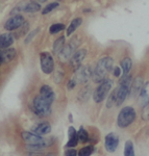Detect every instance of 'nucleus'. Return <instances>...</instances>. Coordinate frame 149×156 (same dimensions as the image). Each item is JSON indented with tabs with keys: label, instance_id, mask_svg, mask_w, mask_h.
<instances>
[{
	"label": "nucleus",
	"instance_id": "1",
	"mask_svg": "<svg viewBox=\"0 0 149 156\" xmlns=\"http://www.w3.org/2000/svg\"><path fill=\"white\" fill-rule=\"evenodd\" d=\"M113 65L114 60L110 56H104L99 59L92 75V78L95 83H100L104 79H107V74L113 69Z\"/></svg>",
	"mask_w": 149,
	"mask_h": 156
},
{
	"label": "nucleus",
	"instance_id": "2",
	"mask_svg": "<svg viewBox=\"0 0 149 156\" xmlns=\"http://www.w3.org/2000/svg\"><path fill=\"white\" fill-rule=\"evenodd\" d=\"M136 118H137V114L135 108L131 106L123 107L118 115L117 124L120 128H126L135 122Z\"/></svg>",
	"mask_w": 149,
	"mask_h": 156
},
{
	"label": "nucleus",
	"instance_id": "3",
	"mask_svg": "<svg viewBox=\"0 0 149 156\" xmlns=\"http://www.w3.org/2000/svg\"><path fill=\"white\" fill-rule=\"evenodd\" d=\"M113 87V81L111 79H104L102 82H100L99 85L95 89L93 93V99L96 103H101L107 95L110 94V90Z\"/></svg>",
	"mask_w": 149,
	"mask_h": 156
},
{
	"label": "nucleus",
	"instance_id": "4",
	"mask_svg": "<svg viewBox=\"0 0 149 156\" xmlns=\"http://www.w3.org/2000/svg\"><path fill=\"white\" fill-rule=\"evenodd\" d=\"M51 103L41 97V95H38L34 99V108L35 112L40 117H47L51 114Z\"/></svg>",
	"mask_w": 149,
	"mask_h": 156
},
{
	"label": "nucleus",
	"instance_id": "5",
	"mask_svg": "<svg viewBox=\"0 0 149 156\" xmlns=\"http://www.w3.org/2000/svg\"><path fill=\"white\" fill-rule=\"evenodd\" d=\"M21 136L23 140L27 145L31 146H42V147H46V140L42 137V135H39L37 133H32L29 131H24L21 133Z\"/></svg>",
	"mask_w": 149,
	"mask_h": 156
},
{
	"label": "nucleus",
	"instance_id": "6",
	"mask_svg": "<svg viewBox=\"0 0 149 156\" xmlns=\"http://www.w3.org/2000/svg\"><path fill=\"white\" fill-rule=\"evenodd\" d=\"M40 62H41V69L45 74H50L54 70L53 57L49 52H42L40 55Z\"/></svg>",
	"mask_w": 149,
	"mask_h": 156
},
{
	"label": "nucleus",
	"instance_id": "7",
	"mask_svg": "<svg viewBox=\"0 0 149 156\" xmlns=\"http://www.w3.org/2000/svg\"><path fill=\"white\" fill-rule=\"evenodd\" d=\"M93 71L89 66H82L79 69H77L75 71L74 74V80L79 84H84L85 82H88L90 80V78L92 77Z\"/></svg>",
	"mask_w": 149,
	"mask_h": 156
},
{
	"label": "nucleus",
	"instance_id": "8",
	"mask_svg": "<svg viewBox=\"0 0 149 156\" xmlns=\"http://www.w3.org/2000/svg\"><path fill=\"white\" fill-rule=\"evenodd\" d=\"M85 55H87V50L85 49H79L74 52V54L70 58V66L74 71H76L77 69L82 67V62L85 58Z\"/></svg>",
	"mask_w": 149,
	"mask_h": 156
},
{
	"label": "nucleus",
	"instance_id": "9",
	"mask_svg": "<svg viewBox=\"0 0 149 156\" xmlns=\"http://www.w3.org/2000/svg\"><path fill=\"white\" fill-rule=\"evenodd\" d=\"M25 20L24 17L22 15H15V16L11 17L4 24V28L9 31H13V30H16L20 28L22 25L24 24Z\"/></svg>",
	"mask_w": 149,
	"mask_h": 156
},
{
	"label": "nucleus",
	"instance_id": "10",
	"mask_svg": "<svg viewBox=\"0 0 149 156\" xmlns=\"http://www.w3.org/2000/svg\"><path fill=\"white\" fill-rule=\"evenodd\" d=\"M118 145H119V137L116 133L111 132L107 134L104 140V147L107 152L114 153L118 148Z\"/></svg>",
	"mask_w": 149,
	"mask_h": 156
},
{
	"label": "nucleus",
	"instance_id": "11",
	"mask_svg": "<svg viewBox=\"0 0 149 156\" xmlns=\"http://www.w3.org/2000/svg\"><path fill=\"white\" fill-rule=\"evenodd\" d=\"M129 87L124 84H119V87L116 89V96H117V100H116V105L120 106L123 102L125 101V99L129 95Z\"/></svg>",
	"mask_w": 149,
	"mask_h": 156
},
{
	"label": "nucleus",
	"instance_id": "12",
	"mask_svg": "<svg viewBox=\"0 0 149 156\" xmlns=\"http://www.w3.org/2000/svg\"><path fill=\"white\" fill-rule=\"evenodd\" d=\"M75 50H76V45L73 44V42H70L69 44L65 45L64 48H63V50L60 52V54H59L60 59L63 60V62L70 59L72 57V55L74 54Z\"/></svg>",
	"mask_w": 149,
	"mask_h": 156
},
{
	"label": "nucleus",
	"instance_id": "13",
	"mask_svg": "<svg viewBox=\"0 0 149 156\" xmlns=\"http://www.w3.org/2000/svg\"><path fill=\"white\" fill-rule=\"evenodd\" d=\"M143 78L142 77H137L133 80L131 82V85H130V89H129V96L131 98H135L140 95V92L143 87Z\"/></svg>",
	"mask_w": 149,
	"mask_h": 156
},
{
	"label": "nucleus",
	"instance_id": "14",
	"mask_svg": "<svg viewBox=\"0 0 149 156\" xmlns=\"http://www.w3.org/2000/svg\"><path fill=\"white\" fill-rule=\"evenodd\" d=\"M40 95H41L42 98H44L46 101H48L49 103H53L54 101V98H55V95H54V92L49 85H43L40 90Z\"/></svg>",
	"mask_w": 149,
	"mask_h": 156
},
{
	"label": "nucleus",
	"instance_id": "15",
	"mask_svg": "<svg viewBox=\"0 0 149 156\" xmlns=\"http://www.w3.org/2000/svg\"><path fill=\"white\" fill-rule=\"evenodd\" d=\"M15 41L14 34L6 32V34H0V49H6L13 45V43Z\"/></svg>",
	"mask_w": 149,
	"mask_h": 156
},
{
	"label": "nucleus",
	"instance_id": "16",
	"mask_svg": "<svg viewBox=\"0 0 149 156\" xmlns=\"http://www.w3.org/2000/svg\"><path fill=\"white\" fill-rule=\"evenodd\" d=\"M68 135H69V140H68V143H67V145H66V147H68V148L76 147L79 140H78L77 131L75 130V128L73 126H70L69 129H68Z\"/></svg>",
	"mask_w": 149,
	"mask_h": 156
},
{
	"label": "nucleus",
	"instance_id": "17",
	"mask_svg": "<svg viewBox=\"0 0 149 156\" xmlns=\"http://www.w3.org/2000/svg\"><path fill=\"white\" fill-rule=\"evenodd\" d=\"M147 103H149V81L144 83L140 95H139V104L141 106H144Z\"/></svg>",
	"mask_w": 149,
	"mask_h": 156
},
{
	"label": "nucleus",
	"instance_id": "18",
	"mask_svg": "<svg viewBox=\"0 0 149 156\" xmlns=\"http://www.w3.org/2000/svg\"><path fill=\"white\" fill-rule=\"evenodd\" d=\"M16 49L15 48H6L1 51L2 55V64H7V62H12L13 59L16 57Z\"/></svg>",
	"mask_w": 149,
	"mask_h": 156
},
{
	"label": "nucleus",
	"instance_id": "19",
	"mask_svg": "<svg viewBox=\"0 0 149 156\" xmlns=\"http://www.w3.org/2000/svg\"><path fill=\"white\" fill-rule=\"evenodd\" d=\"M34 132L39 135H46L51 132V126L48 122H43L34 128Z\"/></svg>",
	"mask_w": 149,
	"mask_h": 156
},
{
	"label": "nucleus",
	"instance_id": "20",
	"mask_svg": "<svg viewBox=\"0 0 149 156\" xmlns=\"http://www.w3.org/2000/svg\"><path fill=\"white\" fill-rule=\"evenodd\" d=\"M82 24V18L77 17V18L73 19L71 21V23H70V25L68 26V28H67V36L68 37L72 36V34L75 32V30H76Z\"/></svg>",
	"mask_w": 149,
	"mask_h": 156
},
{
	"label": "nucleus",
	"instance_id": "21",
	"mask_svg": "<svg viewBox=\"0 0 149 156\" xmlns=\"http://www.w3.org/2000/svg\"><path fill=\"white\" fill-rule=\"evenodd\" d=\"M120 66H121L120 68H121V70H122L123 75H127L128 73L130 72L131 67H133V62H131V59L129 57H125V58H123L121 60Z\"/></svg>",
	"mask_w": 149,
	"mask_h": 156
},
{
	"label": "nucleus",
	"instance_id": "22",
	"mask_svg": "<svg viewBox=\"0 0 149 156\" xmlns=\"http://www.w3.org/2000/svg\"><path fill=\"white\" fill-rule=\"evenodd\" d=\"M65 37H60L59 39H56L53 43V47H52V49H53V52L55 54L59 55L60 52L62 51L63 48H64L65 46Z\"/></svg>",
	"mask_w": 149,
	"mask_h": 156
},
{
	"label": "nucleus",
	"instance_id": "23",
	"mask_svg": "<svg viewBox=\"0 0 149 156\" xmlns=\"http://www.w3.org/2000/svg\"><path fill=\"white\" fill-rule=\"evenodd\" d=\"M40 9H41V4L38 3V2L31 1V2H29V3L25 4L23 11L25 12H28V14H30V12H39Z\"/></svg>",
	"mask_w": 149,
	"mask_h": 156
},
{
	"label": "nucleus",
	"instance_id": "24",
	"mask_svg": "<svg viewBox=\"0 0 149 156\" xmlns=\"http://www.w3.org/2000/svg\"><path fill=\"white\" fill-rule=\"evenodd\" d=\"M124 156H136L135 155V148H133V143L131 142V140H127V142L125 143Z\"/></svg>",
	"mask_w": 149,
	"mask_h": 156
},
{
	"label": "nucleus",
	"instance_id": "25",
	"mask_svg": "<svg viewBox=\"0 0 149 156\" xmlns=\"http://www.w3.org/2000/svg\"><path fill=\"white\" fill-rule=\"evenodd\" d=\"M77 134H78V140H79V142L87 143L88 140H89V133H88V131L84 127L79 128V130L77 131Z\"/></svg>",
	"mask_w": 149,
	"mask_h": 156
},
{
	"label": "nucleus",
	"instance_id": "26",
	"mask_svg": "<svg viewBox=\"0 0 149 156\" xmlns=\"http://www.w3.org/2000/svg\"><path fill=\"white\" fill-rule=\"evenodd\" d=\"M65 29V25L62 23H56V24H52L51 26L49 27V32L50 34H56L60 32L62 30Z\"/></svg>",
	"mask_w": 149,
	"mask_h": 156
},
{
	"label": "nucleus",
	"instance_id": "27",
	"mask_svg": "<svg viewBox=\"0 0 149 156\" xmlns=\"http://www.w3.org/2000/svg\"><path fill=\"white\" fill-rule=\"evenodd\" d=\"M94 152V147L93 146H87V147L82 148L78 151V156H90Z\"/></svg>",
	"mask_w": 149,
	"mask_h": 156
},
{
	"label": "nucleus",
	"instance_id": "28",
	"mask_svg": "<svg viewBox=\"0 0 149 156\" xmlns=\"http://www.w3.org/2000/svg\"><path fill=\"white\" fill-rule=\"evenodd\" d=\"M116 100H117V96H116V89L111 93V95L108 96V99L107 101V107L111 108L116 105Z\"/></svg>",
	"mask_w": 149,
	"mask_h": 156
},
{
	"label": "nucleus",
	"instance_id": "29",
	"mask_svg": "<svg viewBox=\"0 0 149 156\" xmlns=\"http://www.w3.org/2000/svg\"><path fill=\"white\" fill-rule=\"evenodd\" d=\"M59 6V2H51V3H49L48 5H46L44 9L42 11V14L43 15H47L49 14V12H51L53 9H55L56 7Z\"/></svg>",
	"mask_w": 149,
	"mask_h": 156
},
{
	"label": "nucleus",
	"instance_id": "30",
	"mask_svg": "<svg viewBox=\"0 0 149 156\" xmlns=\"http://www.w3.org/2000/svg\"><path fill=\"white\" fill-rule=\"evenodd\" d=\"M142 118H143V120H145V121L149 120V103H147V104L143 106Z\"/></svg>",
	"mask_w": 149,
	"mask_h": 156
},
{
	"label": "nucleus",
	"instance_id": "31",
	"mask_svg": "<svg viewBox=\"0 0 149 156\" xmlns=\"http://www.w3.org/2000/svg\"><path fill=\"white\" fill-rule=\"evenodd\" d=\"M90 87H85L84 90H80V94H79V96L78 97H82V100L84 99V96H85V100H88V98H89V96H90Z\"/></svg>",
	"mask_w": 149,
	"mask_h": 156
},
{
	"label": "nucleus",
	"instance_id": "32",
	"mask_svg": "<svg viewBox=\"0 0 149 156\" xmlns=\"http://www.w3.org/2000/svg\"><path fill=\"white\" fill-rule=\"evenodd\" d=\"M77 155H78V153L74 148H70V149H68L65 153V156H77Z\"/></svg>",
	"mask_w": 149,
	"mask_h": 156
},
{
	"label": "nucleus",
	"instance_id": "33",
	"mask_svg": "<svg viewBox=\"0 0 149 156\" xmlns=\"http://www.w3.org/2000/svg\"><path fill=\"white\" fill-rule=\"evenodd\" d=\"M38 32H39V29H36V30H34V31H32L31 34H29V36L26 37V40H25V43H26V44H28V43L31 41L32 39H34L35 36H36Z\"/></svg>",
	"mask_w": 149,
	"mask_h": 156
},
{
	"label": "nucleus",
	"instance_id": "34",
	"mask_svg": "<svg viewBox=\"0 0 149 156\" xmlns=\"http://www.w3.org/2000/svg\"><path fill=\"white\" fill-rule=\"evenodd\" d=\"M77 82L74 80V78H72V79H70L69 81H68V84H67V87H68V90H73L75 87V85H76Z\"/></svg>",
	"mask_w": 149,
	"mask_h": 156
},
{
	"label": "nucleus",
	"instance_id": "35",
	"mask_svg": "<svg viewBox=\"0 0 149 156\" xmlns=\"http://www.w3.org/2000/svg\"><path fill=\"white\" fill-rule=\"evenodd\" d=\"M113 73H114V76H115V77H119L121 75V73H122V70H121L120 67H115V68H114Z\"/></svg>",
	"mask_w": 149,
	"mask_h": 156
},
{
	"label": "nucleus",
	"instance_id": "36",
	"mask_svg": "<svg viewBox=\"0 0 149 156\" xmlns=\"http://www.w3.org/2000/svg\"><path fill=\"white\" fill-rule=\"evenodd\" d=\"M32 1H35V2H38V3H44V2H46L47 0H32Z\"/></svg>",
	"mask_w": 149,
	"mask_h": 156
},
{
	"label": "nucleus",
	"instance_id": "37",
	"mask_svg": "<svg viewBox=\"0 0 149 156\" xmlns=\"http://www.w3.org/2000/svg\"><path fill=\"white\" fill-rule=\"evenodd\" d=\"M1 51H2V50L0 49V65L2 64V55H1Z\"/></svg>",
	"mask_w": 149,
	"mask_h": 156
},
{
	"label": "nucleus",
	"instance_id": "38",
	"mask_svg": "<svg viewBox=\"0 0 149 156\" xmlns=\"http://www.w3.org/2000/svg\"><path fill=\"white\" fill-rule=\"evenodd\" d=\"M47 156H53V155H47Z\"/></svg>",
	"mask_w": 149,
	"mask_h": 156
}]
</instances>
